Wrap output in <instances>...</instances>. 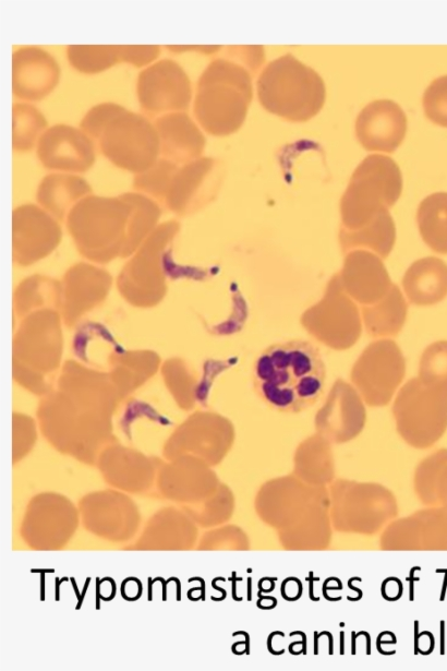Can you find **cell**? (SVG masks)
I'll return each mask as SVG.
<instances>
[{
    "instance_id": "2",
    "label": "cell",
    "mask_w": 447,
    "mask_h": 671,
    "mask_svg": "<svg viewBox=\"0 0 447 671\" xmlns=\"http://www.w3.org/2000/svg\"><path fill=\"white\" fill-rule=\"evenodd\" d=\"M250 70L234 59L218 58L202 72L194 116L207 133L228 135L242 125L252 100Z\"/></svg>"
},
{
    "instance_id": "5",
    "label": "cell",
    "mask_w": 447,
    "mask_h": 671,
    "mask_svg": "<svg viewBox=\"0 0 447 671\" xmlns=\"http://www.w3.org/2000/svg\"><path fill=\"white\" fill-rule=\"evenodd\" d=\"M392 414L399 433L408 442L431 445L447 428V388L411 378L397 393Z\"/></svg>"
},
{
    "instance_id": "12",
    "label": "cell",
    "mask_w": 447,
    "mask_h": 671,
    "mask_svg": "<svg viewBox=\"0 0 447 671\" xmlns=\"http://www.w3.org/2000/svg\"><path fill=\"white\" fill-rule=\"evenodd\" d=\"M365 419V406L359 392L350 383L337 379L316 414L315 423L318 431L343 441L357 435Z\"/></svg>"
},
{
    "instance_id": "13",
    "label": "cell",
    "mask_w": 447,
    "mask_h": 671,
    "mask_svg": "<svg viewBox=\"0 0 447 671\" xmlns=\"http://www.w3.org/2000/svg\"><path fill=\"white\" fill-rule=\"evenodd\" d=\"M407 131V117L392 100L379 99L367 104L355 120V135L367 151L394 152Z\"/></svg>"
},
{
    "instance_id": "6",
    "label": "cell",
    "mask_w": 447,
    "mask_h": 671,
    "mask_svg": "<svg viewBox=\"0 0 447 671\" xmlns=\"http://www.w3.org/2000/svg\"><path fill=\"white\" fill-rule=\"evenodd\" d=\"M300 322L316 342L334 350L351 348L362 334L360 308L342 288L338 273L328 280L323 297L302 313Z\"/></svg>"
},
{
    "instance_id": "31",
    "label": "cell",
    "mask_w": 447,
    "mask_h": 671,
    "mask_svg": "<svg viewBox=\"0 0 447 671\" xmlns=\"http://www.w3.org/2000/svg\"><path fill=\"white\" fill-rule=\"evenodd\" d=\"M120 61L142 67L157 58L160 48L157 45H119Z\"/></svg>"
},
{
    "instance_id": "27",
    "label": "cell",
    "mask_w": 447,
    "mask_h": 671,
    "mask_svg": "<svg viewBox=\"0 0 447 671\" xmlns=\"http://www.w3.org/2000/svg\"><path fill=\"white\" fill-rule=\"evenodd\" d=\"M418 378L423 383L447 388V340H437L424 349Z\"/></svg>"
},
{
    "instance_id": "29",
    "label": "cell",
    "mask_w": 447,
    "mask_h": 671,
    "mask_svg": "<svg viewBox=\"0 0 447 671\" xmlns=\"http://www.w3.org/2000/svg\"><path fill=\"white\" fill-rule=\"evenodd\" d=\"M423 108L430 120L447 127V75L435 79L425 89Z\"/></svg>"
},
{
    "instance_id": "4",
    "label": "cell",
    "mask_w": 447,
    "mask_h": 671,
    "mask_svg": "<svg viewBox=\"0 0 447 671\" xmlns=\"http://www.w3.org/2000/svg\"><path fill=\"white\" fill-rule=\"evenodd\" d=\"M402 178L398 165L388 156H366L353 171L340 201L341 226L355 230L399 199Z\"/></svg>"
},
{
    "instance_id": "25",
    "label": "cell",
    "mask_w": 447,
    "mask_h": 671,
    "mask_svg": "<svg viewBox=\"0 0 447 671\" xmlns=\"http://www.w3.org/2000/svg\"><path fill=\"white\" fill-rule=\"evenodd\" d=\"M70 64L80 72L95 74L120 61L119 45H69Z\"/></svg>"
},
{
    "instance_id": "11",
    "label": "cell",
    "mask_w": 447,
    "mask_h": 671,
    "mask_svg": "<svg viewBox=\"0 0 447 671\" xmlns=\"http://www.w3.org/2000/svg\"><path fill=\"white\" fill-rule=\"evenodd\" d=\"M37 156L48 169L83 172L94 164L95 149L83 130L56 124L46 129L39 137Z\"/></svg>"
},
{
    "instance_id": "18",
    "label": "cell",
    "mask_w": 447,
    "mask_h": 671,
    "mask_svg": "<svg viewBox=\"0 0 447 671\" xmlns=\"http://www.w3.org/2000/svg\"><path fill=\"white\" fill-rule=\"evenodd\" d=\"M402 288L412 304L440 302L447 296V264L435 256L414 261L403 275Z\"/></svg>"
},
{
    "instance_id": "8",
    "label": "cell",
    "mask_w": 447,
    "mask_h": 671,
    "mask_svg": "<svg viewBox=\"0 0 447 671\" xmlns=\"http://www.w3.org/2000/svg\"><path fill=\"white\" fill-rule=\"evenodd\" d=\"M406 375V359L390 338L372 342L351 368L350 379L363 402L371 407L389 404Z\"/></svg>"
},
{
    "instance_id": "26",
    "label": "cell",
    "mask_w": 447,
    "mask_h": 671,
    "mask_svg": "<svg viewBox=\"0 0 447 671\" xmlns=\"http://www.w3.org/2000/svg\"><path fill=\"white\" fill-rule=\"evenodd\" d=\"M179 168L178 164L169 159L158 158L146 170L135 175L133 184L144 193L166 199L172 179Z\"/></svg>"
},
{
    "instance_id": "10",
    "label": "cell",
    "mask_w": 447,
    "mask_h": 671,
    "mask_svg": "<svg viewBox=\"0 0 447 671\" xmlns=\"http://www.w3.org/2000/svg\"><path fill=\"white\" fill-rule=\"evenodd\" d=\"M136 92L141 107L152 116L186 109L192 98L188 74L170 59L159 60L142 70Z\"/></svg>"
},
{
    "instance_id": "24",
    "label": "cell",
    "mask_w": 447,
    "mask_h": 671,
    "mask_svg": "<svg viewBox=\"0 0 447 671\" xmlns=\"http://www.w3.org/2000/svg\"><path fill=\"white\" fill-rule=\"evenodd\" d=\"M43 113L27 103L12 106V147L17 152L29 151L46 131Z\"/></svg>"
},
{
    "instance_id": "15",
    "label": "cell",
    "mask_w": 447,
    "mask_h": 671,
    "mask_svg": "<svg viewBox=\"0 0 447 671\" xmlns=\"http://www.w3.org/2000/svg\"><path fill=\"white\" fill-rule=\"evenodd\" d=\"M13 94L24 100H40L57 86L60 69L56 59L36 46H25L12 55Z\"/></svg>"
},
{
    "instance_id": "14",
    "label": "cell",
    "mask_w": 447,
    "mask_h": 671,
    "mask_svg": "<svg viewBox=\"0 0 447 671\" xmlns=\"http://www.w3.org/2000/svg\"><path fill=\"white\" fill-rule=\"evenodd\" d=\"M338 274L342 288L360 307L378 302L394 284L382 259L367 250L346 253Z\"/></svg>"
},
{
    "instance_id": "23",
    "label": "cell",
    "mask_w": 447,
    "mask_h": 671,
    "mask_svg": "<svg viewBox=\"0 0 447 671\" xmlns=\"http://www.w3.org/2000/svg\"><path fill=\"white\" fill-rule=\"evenodd\" d=\"M416 221L420 235L430 249L447 254V192L426 196L420 203Z\"/></svg>"
},
{
    "instance_id": "17",
    "label": "cell",
    "mask_w": 447,
    "mask_h": 671,
    "mask_svg": "<svg viewBox=\"0 0 447 671\" xmlns=\"http://www.w3.org/2000/svg\"><path fill=\"white\" fill-rule=\"evenodd\" d=\"M154 125L164 158L178 165L201 158L205 136L189 115L182 111L165 113L155 120Z\"/></svg>"
},
{
    "instance_id": "22",
    "label": "cell",
    "mask_w": 447,
    "mask_h": 671,
    "mask_svg": "<svg viewBox=\"0 0 447 671\" xmlns=\"http://www.w3.org/2000/svg\"><path fill=\"white\" fill-rule=\"evenodd\" d=\"M13 229L19 243L24 247L49 245L59 233L53 219L33 204H25L14 209Z\"/></svg>"
},
{
    "instance_id": "3",
    "label": "cell",
    "mask_w": 447,
    "mask_h": 671,
    "mask_svg": "<svg viewBox=\"0 0 447 671\" xmlns=\"http://www.w3.org/2000/svg\"><path fill=\"white\" fill-rule=\"evenodd\" d=\"M257 95L267 111L290 121H305L322 109L326 91L316 71L287 53L263 69Z\"/></svg>"
},
{
    "instance_id": "21",
    "label": "cell",
    "mask_w": 447,
    "mask_h": 671,
    "mask_svg": "<svg viewBox=\"0 0 447 671\" xmlns=\"http://www.w3.org/2000/svg\"><path fill=\"white\" fill-rule=\"evenodd\" d=\"M90 192V185L83 178L59 172L43 178L36 197L45 208L62 217L73 204L75 205Z\"/></svg>"
},
{
    "instance_id": "28",
    "label": "cell",
    "mask_w": 447,
    "mask_h": 671,
    "mask_svg": "<svg viewBox=\"0 0 447 671\" xmlns=\"http://www.w3.org/2000/svg\"><path fill=\"white\" fill-rule=\"evenodd\" d=\"M120 195L131 205L130 232L132 238H137L153 226L160 209L153 200L143 194L126 192Z\"/></svg>"
},
{
    "instance_id": "1",
    "label": "cell",
    "mask_w": 447,
    "mask_h": 671,
    "mask_svg": "<svg viewBox=\"0 0 447 671\" xmlns=\"http://www.w3.org/2000/svg\"><path fill=\"white\" fill-rule=\"evenodd\" d=\"M326 367L318 347L291 339L266 347L255 359L252 382L258 397L281 412L297 414L324 394Z\"/></svg>"
},
{
    "instance_id": "30",
    "label": "cell",
    "mask_w": 447,
    "mask_h": 671,
    "mask_svg": "<svg viewBox=\"0 0 447 671\" xmlns=\"http://www.w3.org/2000/svg\"><path fill=\"white\" fill-rule=\"evenodd\" d=\"M125 110L114 103H101L90 108L81 121V129L94 139H99L105 127Z\"/></svg>"
},
{
    "instance_id": "19",
    "label": "cell",
    "mask_w": 447,
    "mask_h": 671,
    "mask_svg": "<svg viewBox=\"0 0 447 671\" xmlns=\"http://www.w3.org/2000/svg\"><path fill=\"white\" fill-rule=\"evenodd\" d=\"M365 332L372 338L397 336L407 319L408 304L396 284L378 302L360 307Z\"/></svg>"
},
{
    "instance_id": "7",
    "label": "cell",
    "mask_w": 447,
    "mask_h": 671,
    "mask_svg": "<svg viewBox=\"0 0 447 671\" xmlns=\"http://www.w3.org/2000/svg\"><path fill=\"white\" fill-rule=\"evenodd\" d=\"M98 141L101 153L113 165L135 173L150 167L160 152L155 125L126 109L105 127Z\"/></svg>"
},
{
    "instance_id": "9",
    "label": "cell",
    "mask_w": 447,
    "mask_h": 671,
    "mask_svg": "<svg viewBox=\"0 0 447 671\" xmlns=\"http://www.w3.org/2000/svg\"><path fill=\"white\" fill-rule=\"evenodd\" d=\"M131 215V205L121 196L87 195L69 213V227L82 244L98 245L117 241Z\"/></svg>"
},
{
    "instance_id": "16",
    "label": "cell",
    "mask_w": 447,
    "mask_h": 671,
    "mask_svg": "<svg viewBox=\"0 0 447 671\" xmlns=\"http://www.w3.org/2000/svg\"><path fill=\"white\" fill-rule=\"evenodd\" d=\"M216 159L201 157L181 166L166 196L167 206L176 213H189L215 195L220 181Z\"/></svg>"
},
{
    "instance_id": "20",
    "label": "cell",
    "mask_w": 447,
    "mask_h": 671,
    "mask_svg": "<svg viewBox=\"0 0 447 671\" xmlns=\"http://www.w3.org/2000/svg\"><path fill=\"white\" fill-rule=\"evenodd\" d=\"M396 240L394 219L388 211L375 216L370 223L355 230L340 227L339 243L343 254L352 250H367L380 259L391 252Z\"/></svg>"
},
{
    "instance_id": "32",
    "label": "cell",
    "mask_w": 447,
    "mask_h": 671,
    "mask_svg": "<svg viewBox=\"0 0 447 671\" xmlns=\"http://www.w3.org/2000/svg\"><path fill=\"white\" fill-rule=\"evenodd\" d=\"M167 47L174 51L193 49V50H201L205 52H210V51L213 52L219 48V46H167Z\"/></svg>"
}]
</instances>
